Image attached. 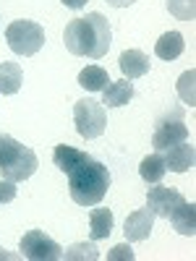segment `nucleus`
<instances>
[{
	"mask_svg": "<svg viewBox=\"0 0 196 261\" xmlns=\"http://www.w3.org/2000/svg\"><path fill=\"white\" fill-rule=\"evenodd\" d=\"M63 42L71 55L100 60L107 55L110 42H113L110 21L102 13H86L84 18H74L63 29Z\"/></svg>",
	"mask_w": 196,
	"mask_h": 261,
	"instance_id": "nucleus-1",
	"label": "nucleus"
},
{
	"mask_svg": "<svg viewBox=\"0 0 196 261\" xmlns=\"http://www.w3.org/2000/svg\"><path fill=\"white\" fill-rule=\"evenodd\" d=\"M110 191V170L94 157L84 160L68 172V193L79 206H97Z\"/></svg>",
	"mask_w": 196,
	"mask_h": 261,
	"instance_id": "nucleus-2",
	"label": "nucleus"
},
{
	"mask_svg": "<svg viewBox=\"0 0 196 261\" xmlns=\"http://www.w3.org/2000/svg\"><path fill=\"white\" fill-rule=\"evenodd\" d=\"M39 167L37 154L8 134H0V175L6 180H29Z\"/></svg>",
	"mask_w": 196,
	"mask_h": 261,
	"instance_id": "nucleus-3",
	"label": "nucleus"
},
{
	"mask_svg": "<svg viewBox=\"0 0 196 261\" xmlns=\"http://www.w3.org/2000/svg\"><path fill=\"white\" fill-rule=\"evenodd\" d=\"M6 42L16 55L32 58L42 50V45H45V29H42V24H37V21L16 18L6 27Z\"/></svg>",
	"mask_w": 196,
	"mask_h": 261,
	"instance_id": "nucleus-4",
	"label": "nucleus"
},
{
	"mask_svg": "<svg viewBox=\"0 0 196 261\" xmlns=\"http://www.w3.org/2000/svg\"><path fill=\"white\" fill-rule=\"evenodd\" d=\"M74 125H76V134L81 139H97L105 134L107 128V115H105V105L86 97V99H79L74 105Z\"/></svg>",
	"mask_w": 196,
	"mask_h": 261,
	"instance_id": "nucleus-5",
	"label": "nucleus"
},
{
	"mask_svg": "<svg viewBox=\"0 0 196 261\" xmlns=\"http://www.w3.org/2000/svg\"><path fill=\"white\" fill-rule=\"evenodd\" d=\"M21 256L29 261H58L63 258V248L47 232L29 230L27 235H21Z\"/></svg>",
	"mask_w": 196,
	"mask_h": 261,
	"instance_id": "nucleus-6",
	"label": "nucleus"
},
{
	"mask_svg": "<svg viewBox=\"0 0 196 261\" xmlns=\"http://www.w3.org/2000/svg\"><path fill=\"white\" fill-rule=\"evenodd\" d=\"M181 141H188V125L183 123V113L173 110L165 120L157 123L155 136H152V146L157 151H165L167 146H176Z\"/></svg>",
	"mask_w": 196,
	"mask_h": 261,
	"instance_id": "nucleus-7",
	"label": "nucleus"
},
{
	"mask_svg": "<svg viewBox=\"0 0 196 261\" xmlns=\"http://www.w3.org/2000/svg\"><path fill=\"white\" fill-rule=\"evenodd\" d=\"M181 201H183V193L181 191L160 186V183H152V188L146 191V206L155 212V217H162V220H167L170 212L176 209Z\"/></svg>",
	"mask_w": 196,
	"mask_h": 261,
	"instance_id": "nucleus-8",
	"label": "nucleus"
},
{
	"mask_svg": "<svg viewBox=\"0 0 196 261\" xmlns=\"http://www.w3.org/2000/svg\"><path fill=\"white\" fill-rule=\"evenodd\" d=\"M152 227H155V212L149 206L144 209H136L134 214L126 217V225H123V232H126V241L128 243H141L152 235Z\"/></svg>",
	"mask_w": 196,
	"mask_h": 261,
	"instance_id": "nucleus-9",
	"label": "nucleus"
},
{
	"mask_svg": "<svg viewBox=\"0 0 196 261\" xmlns=\"http://www.w3.org/2000/svg\"><path fill=\"white\" fill-rule=\"evenodd\" d=\"M165 151H167V154L162 160H165V167L170 172H188L193 167V162H196V149L188 141H181L176 146H167Z\"/></svg>",
	"mask_w": 196,
	"mask_h": 261,
	"instance_id": "nucleus-10",
	"label": "nucleus"
},
{
	"mask_svg": "<svg viewBox=\"0 0 196 261\" xmlns=\"http://www.w3.org/2000/svg\"><path fill=\"white\" fill-rule=\"evenodd\" d=\"M167 220H170V225H173V230H176V232L193 238L196 235V204H191V201L183 199L176 209L170 212Z\"/></svg>",
	"mask_w": 196,
	"mask_h": 261,
	"instance_id": "nucleus-11",
	"label": "nucleus"
},
{
	"mask_svg": "<svg viewBox=\"0 0 196 261\" xmlns=\"http://www.w3.org/2000/svg\"><path fill=\"white\" fill-rule=\"evenodd\" d=\"M118 65H120V71H123V79H141V76L149 73V65L152 63H149L146 53H141V50H126L120 55Z\"/></svg>",
	"mask_w": 196,
	"mask_h": 261,
	"instance_id": "nucleus-12",
	"label": "nucleus"
},
{
	"mask_svg": "<svg viewBox=\"0 0 196 261\" xmlns=\"http://www.w3.org/2000/svg\"><path fill=\"white\" fill-rule=\"evenodd\" d=\"M102 97H105V107H126L131 99H134V84L131 79H120V81H110L102 89Z\"/></svg>",
	"mask_w": 196,
	"mask_h": 261,
	"instance_id": "nucleus-13",
	"label": "nucleus"
},
{
	"mask_svg": "<svg viewBox=\"0 0 196 261\" xmlns=\"http://www.w3.org/2000/svg\"><path fill=\"white\" fill-rule=\"evenodd\" d=\"M84 160H89V154L86 151H81V149H74V146H68V144H58L55 146V151H53V162H55V167L60 170V172H68L76 167V165H81Z\"/></svg>",
	"mask_w": 196,
	"mask_h": 261,
	"instance_id": "nucleus-14",
	"label": "nucleus"
},
{
	"mask_svg": "<svg viewBox=\"0 0 196 261\" xmlns=\"http://www.w3.org/2000/svg\"><path fill=\"white\" fill-rule=\"evenodd\" d=\"M113 232V212L107 206H97L89 212V235L92 241H105Z\"/></svg>",
	"mask_w": 196,
	"mask_h": 261,
	"instance_id": "nucleus-15",
	"label": "nucleus"
},
{
	"mask_svg": "<svg viewBox=\"0 0 196 261\" xmlns=\"http://www.w3.org/2000/svg\"><path fill=\"white\" fill-rule=\"evenodd\" d=\"M21 84H24V71H21L18 63H0V94H16L21 89Z\"/></svg>",
	"mask_w": 196,
	"mask_h": 261,
	"instance_id": "nucleus-16",
	"label": "nucleus"
},
{
	"mask_svg": "<svg viewBox=\"0 0 196 261\" xmlns=\"http://www.w3.org/2000/svg\"><path fill=\"white\" fill-rule=\"evenodd\" d=\"M186 47V42H183V34L181 32H165L160 39H157V45H155V53L160 60H176Z\"/></svg>",
	"mask_w": 196,
	"mask_h": 261,
	"instance_id": "nucleus-17",
	"label": "nucleus"
},
{
	"mask_svg": "<svg viewBox=\"0 0 196 261\" xmlns=\"http://www.w3.org/2000/svg\"><path fill=\"white\" fill-rule=\"evenodd\" d=\"M165 172H167V167H165V160H162V154L160 151H155V154H146L144 160H141V165H139V175H141V180L144 183H160L162 178H165Z\"/></svg>",
	"mask_w": 196,
	"mask_h": 261,
	"instance_id": "nucleus-18",
	"label": "nucleus"
},
{
	"mask_svg": "<svg viewBox=\"0 0 196 261\" xmlns=\"http://www.w3.org/2000/svg\"><path fill=\"white\" fill-rule=\"evenodd\" d=\"M107 84H110V76L102 65H86L79 73V86H84L86 92H102Z\"/></svg>",
	"mask_w": 196,
	"mask_h": 261,
	"instance_id": "nucleus-19",
	"label": "nucleus"
},
{
	"mask_svg": "<svg viewBox=\"0 0 196 261\" xmlns=\"http://www.w3.org/2000/svg\"><path fill=\"white\" fill-rule=\"evenodd\" d=\"M63 258L65 261H97L100 258V251L94 243H74L71 248H65L63 251Z\"/></svg>",
	"mask_w": 196,
	"mask_h": 261,
	"instance_id": "nucleus-20",
	"label": "nucleus"
},
{
	"mask_svg": "<svg viewBox=\"0 0 196 261\" xmlns=\"http://www.w3.org/2000/svg\"><path fill=\"white\" fill-rule=\"evenodd\" d=\"M167 11L178 21H193L196 16V0H167Z\"/></svg>",
	"mask_w": 196,
	"mask_h": 261,
	"instance_id": "nucleus-21",
	"label": "nucleus"
},
{
	"mask_svg": "<svg viewBox=\"0 0 196 261\" xmlns=\"http://www.w3.org/2000/svg\"><path fill=\"white\" fill-rule=\"evenodd\" d=\"M193 81H196V71H193V68H188V71H186V73L178 79V94H181V99H183L188 107H193V105H196Z\"/></svg>",
	"mask_w": 196,
	"mask_h": 261,
	"instance_id": "nucleus-22",
	"label": "nucleus"
},
{
	"mask_svg": "<svg viewBox=\"0 0 196 261\" xmlns=\"http://www.w3.org/2000/svg\"><path fill=\"white\" fill-rule=\"evenodd\" d=\"M107 258H110V261H134V258H136V253L131 251V246L120 243V246L110 248V253H107Z\"/></svg>",
	"mask_w": 196,
	"mask_h": 261,
	"instance_id": "nucleus-23",
	"label": "nucleus"
},
{
	"mask_svg": "<svg viewBox=\"0 0 196 261\" xmlns=\"http://www.w3.org/2000/svg\"><path fill=\"white\" fill-rule=\"evenodd\" d=\"M16 199V183L13 180H0V204H11Z\"/></svg>",
	"mask_w": 196,
	"mask_h": 261,
	"instance_id": "nucleus-24",
	"label": "nucleus"
},
{
	"mask_svg": "<svg viewBox=\"0 0 196 261\" xmlns=\"http://www.w3.org/2000/svg\"><path fill=\"white\" fill-rule=\"evenodd\" d=\"M89 0H63V6L65 8H71V11H79V8H84Z\"/></svg>",
	"mask_w": 196,
	"mask_h": 261,
	"instance_id": "nucleus-25",
	"label": "nucleus"
},
{
	"mask_svg": "<svg viewBox=\"0 0 196 261\" xmlns=\"http://www.w3.org/2000/svg\"><path fill=\"white\" fill-rule=\"evenodd\" d=\"M107 3H110L113 8H128V6H134L136 0H107Z\"/></svg>",
	"mask_w": 196,
	"mask_h": 261,
	"instance_id": "nucleus-26",
	"label": "nucleus"
},
{
	"mask_svg": "<svg viewBox=\"0 0 196 261\" xmlns=\"http://www.w3.org/2000/svg\"><path fill=\"white\" fill-rule=\"evenodd\" d=\"M13 258H16L13 253H8V251H6L3 246H0V261H13Z\"/></svg>",
	"mask_w": 196,
	"mask_h": 261,
	"instance_id": "nucleus-27",
	"label": "nucleus"
}]
</instances>
